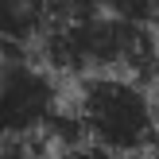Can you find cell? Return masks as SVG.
<instances>
[{
    "label": "cell",
    "instance_id": "6da1fadb",
    "mask_svg": "<svg viewBox=\"0 0 159 159\" xmlns=\"http://www.w3.org/2000/svg\"><path fill=\"white\" fill-rule=\"evenodd\" d=\"M43 62L54 74H136L159 62V47L148 23H128L109 12H89L54 23L43 35Z\"/></svg>",
    "mask_w": 159,
    "mask_h": 159
},
{
    "label": "cell",
    "instance_id": "7a4b0ae2",
    "mask_svg": "<svg viewBox=\"0 0 159 159\" xmlns=\"http://www.w3.org/2000/svg\"><path fill=\"white\" fill-rule=\"evenodd\" d=\"M78 113L89 140L128 155H148L159 140V101L136 74H89L78 85Z\"/></svg>",
    "mask_w": 159,
    "mask_h": 159
},
{
    "label": "cell",
    "instance_id": "3957f363",
    "mask_svg": "<svg viewBox=\"0 0 159 159\" xmlns=\"http://www.w3.org/2000/svg\"><path fill=\"white\" fill-rule=\"evenodd\" d=\"M62 109L54 70L31 62L27 54H0V140H31L47 132Z\"/></svg>",
    "mask_w": 159,
    "mask_h": 159
},
{
    "label": "cell",
    "instance_id": "277c9868",
    "mask_svg": "<svg viewBox=\"0 0 159 159\" xmlns=\"http://www.w3.org/2000/svg\"><path fill=\"white\" fill-rule=\"evenodd\" d=\"M51 31L47 0H0V54H27Z\"/></svg>",
    "mask_w": 159,
    "mask_h": 159
},
{
    "label": "cell",
    "instance_id": "5b68a950",
    "mask_svg": "<svg viewBox=\"0 0 159 159\" xmlns=\"http://www.w3.org/2000/svg\"><path fill=\"white\" fill-rule=\"evenodd\" d=\"M82 16L89 12H109V16H120L128 23H152L159 20V0H78Z\"/></svg>",
    "mask_w": 159,
    "mask_h": 159
},
{
    "label": "cell",
    "instance_id": "8992f818",
    "mask_svg": "<svg viewBox=\"0 0 159 159\" xmlns=\"http://www.w3.org/2000/svg\"><path fill=\"white\" fill-rule=\"evenodd\" d=\"M62 159H144V155H128V152H116V148L97 144V140H85L74 152H62Z\"/></svg>",
    "mask_w": 159,
    "mask_h": 159
},
{
    "label": "cell",
    "instance_id": "52a82bcc",
    "mask_svg": "<svg viewBox=\"0 0 159 159\" xmlns=\"http://www.w3.org/2000/svg\"><path fill=\"white\" fill-rule=\"evenodd\" d=\"M0 159H39L27 140H0Z\"/></svg>",
    "mask_w": 159,
    "mask_h": 159
},
{
    "label": "cell",
    "instance_id": "ba28073f",
    "mask_svg": "<svg viewBox=\"0 0 159 159\" xmlns=\"http://www.w3.org/2000/svg\"><path fill=\"white\" fill-rule=\"evenodd\" d=\"M155 101H159V93H155Z\"/></svg>",
    "mask_w": 159,
    "mask_h": 159
}]
</instances>
